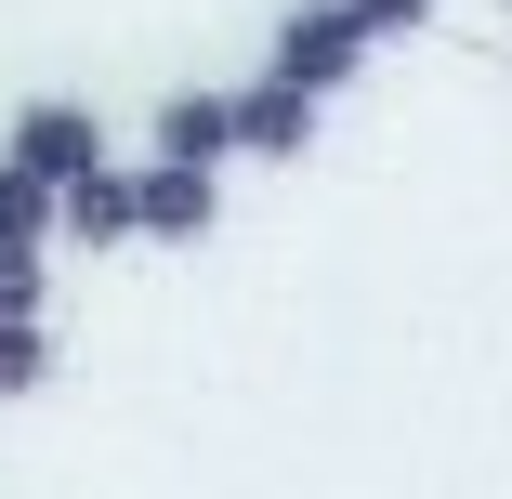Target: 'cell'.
<instances>
[{
  "instance_id": "cell-10",
  "label": "cell",
  "mask_w": 512,
  "mask_h": 499,
  "mask_svg": "<svg viewBox=\"0 0 512 499\" xmlns=\"http://www.w3.org/2000/svg\"><path fill=\"white\" fill-rule=\"evenodd\" d=\"M40 368H53V342H40V329H0V394H27Z\"/></svg>"
},
{
  "instance_id": "cell-6",
  "label": "cell",
  "mask_w": 512,
  "mask_h": 499,
  "mask_svg": "<svg viewBox=\"0 0 512 499\" xmlns=\"http://www.w3.org/2000/svg\"><path fill=\"white\" fill-rule=\"evenodd\" d=\"M158 158L171 171H211L224 158V92H171V106H158Z\"/></svg>"
},
{
  "instance_id": "cell-8",
  "label": "cell",
  "mask_w": 512,
  "mask_h": 499,
  "mask_svg": "<svg viewBox=\"0 0 512 499\" xmlns=\"http://www.w3.org/2000/svg\"><path fill=\"white\" fill-rule=\"evenodd\" d=\"M40 316V250H0V329Z\"/></svg>"
},
{
  "instance_id": "cell-4",
  "label": "cell",
  "mask_w": 512,
  "mask_h": 499,
  "mask_svg": "<svg viewBox=\"0 0 512 499\" xmlns=\"http://www.w3.org/2000/svg\"><path fill=\"white\" fill-rule=\"evenodd\" d=\"M132 237H211V171L145 158V171H132Z\"/></svg>"
},
{
  "instance_id": "cell-9",
  "label": "cell",
  "mask_w": 512,
  "mask_h": 499,
  "mask_svg": "<svg viewBox=\"0 0 512 499\" xmlns=\"http://www.w3.org/2000/svg\"><path fill=\"white\" fill-rule=\"evenodd\" d=\"M421 14H434V0H342V27H355V40H394V27H421Z\"/></svg>"
},
{
  "instance_id": "cell-1",
  "label": "cell",
  "mask_w": 512,
  "mask_h": 499,
  "mask_svg": "<svg viewBox=\"0 0 512 499\" xmlns=\"http://www.w3.org/2000/svg\"><path fill=\"white\" fill-rule=\"evenodd\" d=\"M0 171H27L40 197H66L79 171H106V132H92V106L40 92V106H14V132H0Z\"/></svg>"
},
{
  "instance_id": "cell-5",
  "label": "cell",
  "mask_w": 512,
  "mask_h": 499,
  "mask_svg": "<svg viewBox=\"0 0 512 499\" xmlns=\"http://www.w3.org/2000/svg\"><path fill=\"white\" fill-rule=\"evenodd\" d=\"M53 224H66V237H92V250L132 237V171H79V184L53 197Z\"/></svg>"
},
{
  "instance_id": "cell-3",
  "label": "cell",
  "mask_w": 512,
  "mask_h": 499,
  "mask_svg": "<svg viewBox=\"0 0 512 499\" xmlns=\"http://www.w3.org/2000/svg\"><path fill=\"white\" fill-rule=\"evenodd\" d=\"M224 145H250V158H302V145H316V106H302V92H276V79H250V92H224Z\"/></svg>"
},
{
  "instance_id": "cell-2",
  "label": "cell",
  "mask_w": 512,
  "mask_h": 499,
  "mask_svg": "<svg viewBox=\"0 0 512 499\" xmlns=\"http://www.w3.org/2000/svg\"><path fill=\"white\" fill-rule=\"evenodd\" d=\"M355 53H368V40L342 27V0H302V14L276 27V53H263V79H276V92H302V106H316L329 79H355Z\"/></svg>"
},
{
  "instance_id": "cell-7",
  "label": "cell",
  "mask_w": 512,
  "mask_h": 499,
  "mask_svg": "<svg viewBox=\"0 0 512 499\" xmlns=\"http://www.w3.org/2000/svg\"><path fill=\"white\" fill-rule=\"evenodd\" d=\"M40 237H53V197L27 171H0V250H40Z\"/></svg>"
}]
</instances>
